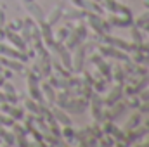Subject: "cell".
<instances>
[{"instance_id": "obj_1", "label": "cell", "mask_w": 149, "mask_h": 147, "mask_svg": "<svg viewBox=\"0 0 149 147\" xmlns=\"http://www.w3.org/2000/svg\"><path fill=\"white\" fill-rule=\"evenodd\" d=\"M28 10L31 12V16H35V17H37L38 21H42V19H43V16H42V10L38 9V5H35V3L31 5V3H30V5H28Z\"/></svg>"}, {"instance_id": "obj_2", "label": "cell", "mask_w": 149, "mask_h": 147, "mask_svg": "<svg viewBox=\"0 0 149 147\" xmlns=\"http://www.w3.org/2000/svg\"><path fill=\"white\" fill-rule=\"evenodd\" d=\"M59 12H61V7H59V5L52 9V12H50V16L47 17V21H49V24H52V23H56V19L59 17Z\"/></svg>"}, {"instance_id": "obj_3", "label": "cell", "mask_w": 149, "mask_h": 147, "mask_svg": "<svg viewBox=\"0 0 149 147\" xmlns=\"http://www.w3.org/2000/svg\"><path fill=\"white\" fill-rule=\"evenodd\" d=\"M146 5H149V0H146Z\"/></svg>"}]
</instances>
